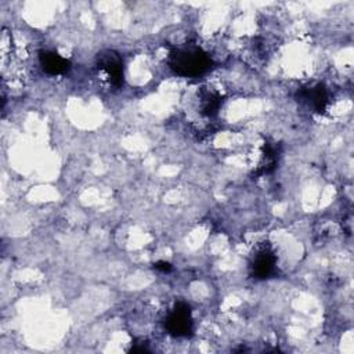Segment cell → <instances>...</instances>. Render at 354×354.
Masks as SVG:
<instances>
[{
	"instance_id": "6da1fadb",
	"label": "cell",
	"mask_w": 354,
	"mask_h": 354,
	"mask_svg": "<svg viewBox=\"0 0 354 354\" xmlns=\"http://www.w3.org/2000/svg\"><path fill=\"white\" fill-rule=\"evenodd\" d=\"M167 64L176 75L184 77H196L212 68L209 54L194 44L171 50Z\"/></svg>"
},
{
	"instance_id": "7a4b0ae2",
	"label": "cell",
	"mask_w": 354,
	"mask_h": 354,
	"mask_svg": "<svg viewBox=\"0 0 354 354\" xmlns=\"http://www.w3.org/2000/svg\"><path fill=\"white\" fill-rule=\"evenodd\" d=\"M277 272V256L268 242L256 246L249 260V274L254 279H267Z\"/></svg>"
},
{
	"instance_id": "3957f363",
	"label": "cell",
	"mask_w": 354,
	"mask_h": 354,
	"mask_svg": "<svg viewBox=\"0 0 354 354\" xmlns=\"http://www.w3.org/2000/svg\"><path fill=\"white\" fill-rule=\"evenodd\" d=\"M165 328L169 335L174 337H185L192 333L194 322L191 308L188 304L177 303L165 319Z\"/></svg>"
},
{
	"instance_id": "277c9868",
	"label": "cell",
	"mask_w": 354,
	"mask_h": 354,
	"mask_svg": "<svg viewBox=\"0 0 354 354\" xmlns=\"http://www.w3.org/2000/svg\"><path fill=\"white\" fill-rule=\"evenodd\" d=\"M97 66L105 72L109 84L120 87L123 84V59L113 50H104L97 54Z\"/></svg>"
},
{
	"instance_id": "5b68a950",
	"label": "cell",
	"mask_w": 354,
	"mask_h": 354,
	"mask_svg": "<svg viewBox=\"0 0 354 354\" xmlns=\"http://www.w3.org/2000/svg\"><path fill=\"white\" fill-rule=\"evenodd\" d=\"M299 101L308 104L315 112L324 113L328 106V91L324 84H315L313 87L301 88L297 93Z\"/></svg>"
},
{
	"instance_id": "8992f818",
	"label": "cell",
	"mask_w": 354,
	"mask_h": 354,
	"mask_svg": "<svg viewBox=\"0 0 354 354\" xmlns=\"http://www.w3.org/2000/svg\"><path fill=\"white\" fill-rule=\"evenodd\" d=\"M39 62L41 69L51 76L64 75L71 69L69 59L61 57L55 51H40L39 54Z\"/></svg>"
},
{
	"instance_id": "52a82bcc",
	"label": "cell",
	"mask_w": 354,
	"mask_h": 354,
	"mask_svg": "<svg viewBox=\"0 0 354 354\" xmlns=\"http://www.w3.org/2000/svg\"><path fill=\"white\" fill-rule=\"evenodd\" d=\"M223 105V97L212 90H203L201 93V112L205 116L217 115L220 106Z\"/></svg>"
},
{
	"instance_id": "ba28073f",
	"label": "cell",
	"mask_w": 354,
	"mask_h": 354,
	"mask_svg": "<svg viewBox=\"0 0 354 354\" xmlns=\"http://www.w3.org/2000/svg\"><path fill=\"white\" fill-rule=\"evenodd\" d=\"M277 159H278V149L275 145L266 142L264 144V153L261 158V162L259 163L256 176H263L271 173L277 167Z\"/></svg>"
},
{
	"instance_id": "9c48e42d",
	"label": "cell",
	"mask_w": 354,
	"mask_h": 354,
	"mask_svg": "<svg viewBox=\"0 0 354 354\" xmlns=\"http://www.w3.org/2000/svg\"><path fill=\"white\" fill-rule=\"evenodd\" d=\"M153 268L160 272H169L171 270V264L167 261H158L153 264Z\"/></svg>"
},
{
	"instance_id": "30bf717a",
	"label": "cell",
	"mask_w": 354,
	"mask_h": 354,
	"mask_svg": "<svg viewBox=\"0 0 354 354\" xmlns=\"http://www.w3.org/2000/svg\"><path fill=\"white\" fill-rule=\"evenodd\" d=\"M130 351L131 353H147V351H149L145 346H137V344H134L131 348H130Z\"/></svg>"
}]
</instances>
